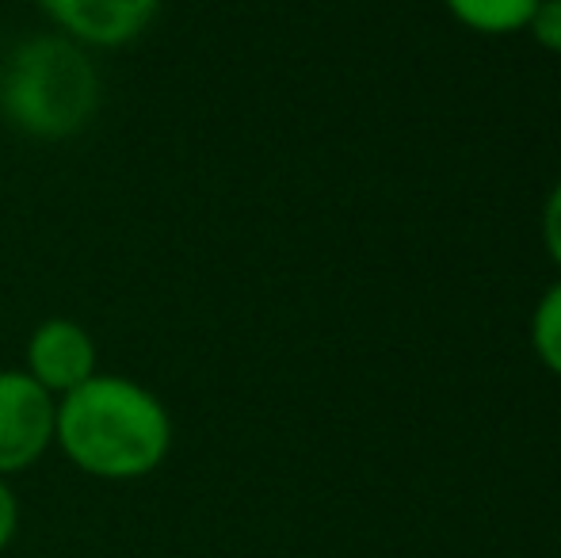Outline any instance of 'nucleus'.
I'll return each mask as SVG.
<instances>
[{"label": "nucleus", "instance_id": "nucleus-5", "mask_svg": "<svg viewBox=\"0 0 561 558\" xmlns=\"http://www.w3.org/2000/svg\"><path fill=\"white\" fill-rule=\"evenodd\" d=\"M38 4L58 35L73 38L84 50L89 46L115 50L134 43L161 12V0H38Z\"/></svg>", "mask_w": 561, "mask_h": 558}, {"label": "nucleus", "instance_id": "nucleus-1", "mask_svg": "<svg viewBox=\"0 0 561 558\" xmlns=\"http://www.w3.org/2000/svg\"><path fill=\"white\" fill-rule=\"evenodd\" d=\"M54 447L89 478L138 482L169 459L172 418L161 398L138 379L96 372L58 398Z\"/></svg>", "mask_w": 561, "mask_h": 558}, {"label": "nucleus", "instance_id": "nucleus-6", "mask_svg": "<svg viewBox=\"0 0 561 558\" xmlns=\"http://www.w3.org/2000/svg\"><path fill=\"white\" fill-rule=\"evenodd\" d=\"M444 4L462 27L478 35H512L527 31L539 0H444Z\"/></svg>", "mask_w": 561, "mask_h": 558}, {"label": "nucleus", "instance_id": "nucleus-10", "mask_svg": "<svg viewBox=\"0 0 561 558\" xmlns=\"http://www.w3.org/2000/svg\"><path fill=\"white\" fill-rule=\"evenodd\" d=\"M15 532H20V498L8 486V478H0V551L12 544Z\"/></svg>", "mask_w": 561, "mask_h": 558}, {"label": "nucleus", "instance_id": "nucleus-8", "mask_svg": "<svg viewBox=\"0 0 561 558\" xmlns=\"http://www.w3.org/2000/svg\"><path fill=\"white\" fill-rule=\"evenodd\" d=\"M527 31L535 35V43L550 54H561V0H539Z\"/></svg>", "mask_w": 561, "mask_h": 558}, {"label": "nucleus", "instance_id": "nucleus-2", "mask_svg": "<svg viewBox=\"0 0 561 558\" xmlns=\"http://www.w3.org/2000/svg\"><path fill=\"white\" fill-rule=\"evenodd\" d=\"M100 107V73L66 35L27 38L0 66V112L31 138H73Z\"/></svg>", "mask_w": 561, "mask_h": 558}, {"label": "nucleus", "instance_id": "nucleus-4", "mask_svg": "<svg viewBox=\"0 0 561 558\" xmlns=\"http://www.w3.org/2000/svg\"><path fill=\"white\" fill-rule=\"evenodd\" d=\"M23 372L54 398H66L100 372L96 337L73 318H46L31 329L23 349Z\"/></svg>", "mask_w": 561, "mask_h": 558}, {"label": "nucleus", "instance_id": "nucleus-7", "mask_svg": "<svg viewBox=\"0 0 561 558\" xmlns=\"http://www.w3.org/2000/svg\"><path fill=\"white\" fill-rule=\"evenodd\" d=\"M531 349L547 372L561 375V280L539 298L531 314Z\"/></svg>", "mask_w": 561, "mask_h": 558}, {"label": "nucleus", "instance_id": "nucleus-3", "mask_svg": "<svg viewBox=\"0 0 561 558\" xmlns=\"http://www.w3.org/2000/svg\"><path fill=\"white\" fill-rule=\"evenodd\" d=\"M58 398L46 395L23 367L0 372V478L23 475L54 447Z\"/></svg>", "mask_w": 561, "mask_h": 558}, {"label": "nucleus", "instance_id": "nucleus-9", "mask_svg": "<svg viewBox=\"0 0 561 558\" xmlns=\"http://www.w3.org/2000/svg\"><path fill=\"white\" fill-rule=\"evenodd\" d=\"M542 238H547V249L554 257V264L561 269V180L554 184L547 200V210H542Z\"/></svg>", "mask_w": 561, "mask_h": 558}]
</instances>
